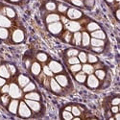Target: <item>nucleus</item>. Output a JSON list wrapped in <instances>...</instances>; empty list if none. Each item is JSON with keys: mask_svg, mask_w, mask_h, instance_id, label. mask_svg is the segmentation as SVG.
I'll use <instances>...</instances> for the list:
<instances>
[{"mask_svg": "<svg viewBox=\"0 0 120 120\" xmlns=\"http://www.w3.org/2000/svg\"><path fill=\"white\" fill-rule=\"evenodd\" d=\"M18 114L20 117H23V118H28L31 116V111L29 109L28 106L24 102H20L19 109H18Z\"/></svg>", "mask_w": 120, "mask_h": 120, "instance_id": "obj_1", "label": "nucleus"}, {"mask_svg": "<svg viewBox=\"0 0 120 120\" xmlns=\"http://www.w3.org/2000/svg\"><path fill=\"white\" fill-rule=\"evenodd\" d=\"M9 93H10V96L15 98V99L19 98V97L21 96V90L19 89V87L15 84H12L11 86H10Z\"/></svg>", "mask_w": 120, "mask_h": 120, "instance_id": "obj_2", "label": "nucleus"}, {"mask_svg": "<svg viewBox=\"0 0 120 120\" xmlns=\"http://www.w3.org/2000/svg\"><path fill=\"white\" fill-rule=\"evenodd\" d=\"M63 29V24L59 21H56V22H53V23H49L48 25V30L52 34H59L60 32L62 31Z\"/></svg>", "mask_w": 120, "mask_h": 120, "instance_id": "obj_3", "label": "nucleus"}, {"mask_svg": "<svg viewBox=\"0 0 120 120\" xmlns=\"http://www.w3.org/2000/svg\"><path fill=\"white\" fill-rule=\"evenodd\" d=\"M24 39V34L21 30H15L13 34V41L15 42H21Z\"/></svg>", "mask_w": 120, "mask_h": 120, "instance_id": "obj_4", "label": "nucleus"}, {"mask_svg": "<svg viewBox=\"0 0 120 120\" xmlns=\"http://www.w3.org/2000/svg\"><path fill=\"white\" fill-rule=\"evenodd\" d=\"M26 104L31 108L34 112H38L41 109V104H39L38 101L36 100H30V99H27L26 100Z\"/></svg>", "mask_w": 120, "mask_h": 120, "instance_id": "obj_5", "label": "nucleus"}, {"mask_svg": "<svg viewBox=\"0 0 120 120\" xmlns=\"http://www.w3.org/2000/svg\"><path fill=\"white\" fill-rule=\"evenodd\" d=\"M67 15L71 19H77V18L82 16V13L80 12L79 10H76V9H69L68 12H67Z\"/></svg>", "mask_w": 120, "mask_h": 120, "instance_id": "obj_6", "label": "nucleus"}, {"mask_svg": "<svg viewBox=\"0 0 120 120\" xmlns=\"http://www.w3.org/2000/svg\"><path fill=\"white\" fill-rule=\"evenodd\" d=\"M49 68L51 69V71L54 72V73H58V72H61L63 70V66L60 64L59 63L55 62V61H52L51 63L49 64Z\"/></svg>", "mask_w": 120, "mask_h": 120, "instance_id": "obj_7", "label": "nucleus"}, {"mask_svg": "<svg viewBox=\"0 0 120 120\" xmlns=\"http://www.w3.org/2000/svg\"><path fill=\"white\" fill-rule=\"evenodd\" d=\"M98 85H99V82L97 78L94 75H89L87 78V86L91 88H95L98 86Z\"/></svg>", "mask_w": 120, "mask_h": 120, "instance_id": "obj_8", "label": "nucleus"}, {"mask_svg": "<svg viewBox=\"0 0 120 120\" xmlns=\"http://www.w3.org/2000/svg\"><path fill=\"white\" fill-rule=\"evenodd\" d=\"M66 28L71 32H77L80 30L81 26L78 22H75V21H70V22H67L66 23Z\"/></svg>", "mask_w": 120, "mask_h": 120, "instance_id": "obj_9", "label": "nucleus"}, {"mask_svg": "<svg viewBox=\"0 0 120 120\" xmlns=\"http://www.w3.org/2000/svg\"><path fill=\"white\" fill-rule=\"evenodd\" d=\"M55 80L58 82V84L62 86H66L68 84V80H67L66 76H64V75H57Z\"/></svg>", "mask_w": 120, "mask_h": 120, "instance_id": "obj_10", "label": "nucleus"}, {"mask_svg": "<svg viewBox=\"0 0 120 120\" xmlns=\"http://www.w3.org/2000/svg\"><path fill=\"white\" fill-rule=\"evenodd\" d=\"M50 86H51V89L54 91V92H56V93H58V92H60L61 91V86H60V85L58 84V82L56 81V80H54V79H52L51 81H50Z\"/></svg>", "mask_w": 120, "mask_h": 120, "instance_id": "obj_11", "label": "nucleus"}, {"mask_svg": "<svg viewBox=\"0 0 120 120\" xmlns=\"http://www.w3.org/2000/svg\"><path fill=\"white\" fill-rule=\"evenodd\" d=\"M17 108H18V101H17V100H13V101L10 102L9 111L11 112L12 113H15L16 112Z\"/></svg>", "mask_w": 120, "mask_h": 120, "instance_id": "obj_12", "label": "nucleus"}, {"mask_svg": "<svg viewBox=\"0 0 120 120\" xmlns=\"http://www.w3.org/2000/svg\"><path fill=\"white\" fill-rule=\"evenodd\" d=\"M91 36L94 38H99V39H103L106 38L105 36V33L103 31H101V30H95V31L92 32Z\"/></svg>", "mask_w": 120, "mask_h": 120, "instance_id": "obj_13", "label": "nucleus"}, {"mask_svg": "<svg viewBox=\"0 0 120 120\" xmlns=\"http://www.w3.org/2000/svg\"><path fill=\"white\" fill-rule=\"evenodd\" d=\"M60 20V16L56 14H51L49 15L46 18V22L47 23H53V22H56V21H59Z\"/></svg>", "mask_w": 120, "mask_h": 120, "instance_id": "obj_14", "label": "nucleus"}, {"mask_svg": "<svg viewBox=\"0 0 120 120\" xmlns=\"http://www.w3.org/2000/svg\"><path fill=\"white\" fill-rule=\"evenodd\" d=\"M29 82H30L29 78L24 76V75H20L18 77V84H19V86H25Z\"/></svg>", "mask_w": 120, "mask_h": 120, "instance_id": "obj_15", "label": "nucleus"}, {"mask_svg": "<svg viewBox=\"0 0 120 120\" xmlns=\"http://www.w3.org/2000/svg\"><path fill=\"white\" fill-rule=\"evenodd\" d=\"M0 26L1 27H10L11 26V21L8 18H6L3 15H0Z\"/></svg>", "mask_w": 120, "mask_h": 120, "instance_id": "obj_16", "label": "nucleus"}, {"mask_svg": "<svg viewBox=\"0 0 120 120\" xmlns=\"http://www.w3.org/2000/svg\"><path fill=\"white\" fill-rule=\"evenodd\" d=\"M0 76L3 78H9L10 77V71L5 65L0 66Z\"/></svg>", "mask_w": 120, "mask_h": 120, "instance_id": "obj_17", "label": "nucleus"}, {"mask_svg": "<svg viewBox=\"0 0 120 120\" xmlns=\"http://www.w3.org/2000/svg\"><path fill=\"white\" fill-rule=\"evenodd\" d=\"M41 65H39L38 63H34V64H32L31 70H32V73H33L34 75H38L39 72H41Z\"/></svg>", "mask_w": 120, "mask_h": 120, "instance_id": "obj_18", "label": "nucleus"}, {"mask_svg": "<svg viewBox=\"0 0 120 120\" xmlns=\"http://www.w3.org/2000/svg\"><path fill=\"white\" fill-rule=\"evenodd\" d=\"M26 99H30V100H36V101H38L41 99V96H39L38 93L37 92H31V93H28L25 95Z\"/></svg>", "mask_w": 120, "mask_h": 120, "instance_id": "obj_19", "label": "nucleus"}, {"mask_svg": "<svg viewBox=\"0 0 120 120\" xmlns=\"http://www.w3.org/2000/svg\"><path fill=\"white\" fill-rule=\"evenodd\" d=\"M90 41V38H89V35L87 33H83L82 35V42L84 46H87Z\"/></svg>", "mask_w": 120, "mask_h": 120, "instance_id": "obj_20", "label": "nucleus"}, {"mask_svg": "<svg viewBox=\"0 0 120 120\" xmlns=\"http://www.w3.org/2000/svg\"><path fill=\"white\" fill-rule=\"evenodd\" d=\"M90 42H91V44H92V46H103L104 45V41H102V39H99V38H92L91 41H90Z\"/></svg>", "mask_w": 120, "mask_h": 120, "instance_id": "obj_21", "label": "nucleus"}, {"mask_svg": "<svg viewBox=\"0 0 120 120\" xmlns=\"http://www.w3.org/2000/svg\"><path fill=\"white\" fill-rule=\"evenodd\" d=\"M74 41H75V44L77 45H80L81 44V41H82V34L79 33V32H76L74 34Z\"/></svg>", "mask_w": 120, "mask_h": 120, "instance_id": "obj_22", "label": "nucleus"}, {"mask_svg": "<svg viewBox=\"0 0 120 120\" xmlns=\"http://www.w3.org/2000/svg\"><path fill=\"white\" fill-rule=\"evenodd\" d=\"M36 88V86H35V84L34 83H28L25 86H24V88H23V90L25 91V92H29V91H32V90H34V89Z\"/></svg>", "mask_w": 120, "mask_h": 120, "instance_id": "obj_23", "label": "nucleus"}, {"mask_svg": "<svg viewBox=\"0 0 120 120\" xmlns=\"http://www.w3.org/2000/svg\"><path fill=\"white\" fill-rule=\"evenodd\" d=\"M86 74L84 72L78 73L76 75V80H77L78 82H80V83H84L86 81Z\"/></svg>", "mask_w": 120, "mask_h": 120, "instance_id": "obj_24", "label": "nucleus"}, {"mask_svg": "<svg viewBox=\"0 0 120 120\" xmlns=\"http://www.w3.org/2000/svg\"><path fill=\"white\" fill-rule=\"evenodd\" d=\"M83 70H84V73L91 74L93 72V66H91L90 64H85L83 66Z\"/></svg>", "mask_w": 120, "mask_h": 120, "instance_id": "obj_25", "label": "nucleus"}, {"mask_svg": "<svg viewBox=\"0 0 120 120\" xmlns=\"http://www.w3.org/2000/svg\"><path fill=\"white\" fill-rule=\"evenodd\" d=\"M8 37V31L4 27H0V38L5 39Z\"/></svg>", "mask_w": 120, "mask_h": 120, "instance_id": "obj_26", "label": "nucleus"}, {"mask_svg": "<svg viewBox=\"0 0 120 120\" xmlns=\"http://www.w3.org/2000/svg\"><path fill=\"white\" fill-rule=\"evenodd\" d=\"M87 29L89 31H95V30H98L99 29V25L95 22H91L87 25Z\"/></svg>", "mask_w": 120, "mask_h": 120, "instance_id": "obj_27", "label": "nucleus"}, {"mask_svg": "<svg viewBox=\"0 0 120 120\" xmlns=\"http://www.w3.org/2000/svg\"><path fill=\"white\" fill-rule=\"evenodd\" d=\"M37 59L38 60V61H41V62H45L46 60L48 59V57L44 53H38V56H37Z\"/></svg>", "mask_w": 120, "mask_h": 120, "instance_id": "obj_28", "label": "nucleus"}, {"mask_svg": "<svg viewBox=\"0 0 120 120\" xmlns=\"http://www.w3.org/2000/svg\"><path fill=\"white\" fill-rule=\"evenodd\" d=\"M79 61L82 62V63H86L87 61V57H86V54L85 52L79 53Z\"/></svg>", "mask_w": 120, "mask_h": 120, "instance_id": "obj_29", "label": "nucleus"}, {"mask_svg": "<svg viewBox=\"0 0 120 120\" xmlns=\"http://www.w3.org/2000/svg\"><path fill=\"white\" fill-rule=\"evenodd\" d=\"M81 68H82L81 64H72V65L70 66V70H71L72 72H77V71H80V70H81Z\"/></svg>", "mask_w": 120, "mask_h": 120, "instance_id": "obj_30", "label": "nucleus"}, {"mask_svg": "<svg viewBox=\"0 0 120 120\" xmlns=\"http://www.w3.org/2000/svg\"><path fill=\"white\" fill-rule=\"evenodd\" d=\"M63 118L65 119V120H69V119H72L73 118V114L70 113L68 111H65L63 112Z\"/></svg>", "mask_w": 120, "mask_h": 120, "instance_id": "obj_31", "label": "nucleus"}, {"mask_svg": "<svg viewBox=\"0 0 120 120\" xmlns=\"http://www.w3.org/2000/svg\"><path fill=\"white\" fill-rule=\"evenodd\" d=\"M86 57H87L88 62H89V63H91V64H93V63H96V62L98 61L97 57H96V56H94V55H92V54H88Z\"/></svg>", "mask_w": 120, "mask_h": 120, "instance_id": "obj_32", "label": "nucleus"}, {"mask_svg": "<svg viewBox=\"0 0 120 120\" xmlns=\"http://www.w3.org/2000/svg\"><path fill=\"white\" fill-rule=\"evenodd\" d=\"M78 54H79V52L77 49H69L67 51V56H69V57H75Z\"/></svg>", "mask_w": 120, "mask_h": 120, "instance_id": "obj_33", "label": "nucleus"}, {"mask_svg": "<svg viewBox=\"0 0 120 120\" xmlns=\"http://www.w3.org/2000/svg\"><path fill=\"white\" fill-rule=\"evenodd\" d=\"M6 14H7V15L9 17H14L15 15V11L13 9H11V8H6Z\"/></svg>", "mask_w": 120, "mask_h": 120, "instance_id": "obj_34", "label": "nucleus"}, {"mask_svg": "<svg viewBox=\"0 0 120 120\" xmlns=\"http://www.w3.org/2000/svg\"><path fill=\"white\" fill-rule=\"evenodd\" d=\"M46 9L48 10V11H54V10L56 9V4L54 2H48L46 4Z\"/></svg>", "mask_w": 120, "mask_h": 120, "instance_id": "obj_35", "label": "nucleus"}, {"mask_svg": "<svg viewBox=\"0 0 120 120\" xmlns=\"http://www.w3.org/2000/svg\"><path fill=\"white\" fill-rule=\"evenodd\" d=\"M71 112H72V114L74 116H79L80 114H81V112H80V109L77 107H72L71 108Z\"/></svg>", "mask_w": 120, "mask_h": 120, "instance_id": "obj_36", "label": "nucleus"}, {"mask_svg": "<svg viewBox=\"0 0 120 120\" xmlns=\"http://www.w3.org/2000/svg\"><path fill=\"white\" fill-rule=\"evenodd\" d=\"M79 59L76 58V57H70L68 60V63L70 64H79Z\"/></svg>", "mask_w": 120, "mask_h": 120, "instance_id": "obj_37", "label": "nucleus"}, {"mask_svg": "<svg viewBox=\"0 0 120 120\" xmlns=\"http://www.w3.org/2000/svg\"><path fill=\"white\" fill-rule=\"evenodd\" d=\"M95 74H96L97 78H99V79H101V80L105 78V71H103V70H96Z\"/></svg>", "mask_w": 120, "mask_h": 120, "instance_id": "obj_38", "label": "nucleus"}, {"mask_svg": "<svg viewBox=\"0 0 120 120\" xmlns=\"http://www.w3.org/2000/svg\"><path fill=\"white\" fill-rule=\"evenodd\" d=\"M58 10L61 13H64V12H66V10H67V7L65 6V5H64V4H59V6H58Z\"/></svg>", "mask_w": 120, "mask_h": 120, "instance_id": "obj_39", "label": "nucleus"}, {"mask_svg": "<svg viewBox=\"0 0 120 120\" xmlns=\"http://www.w3.org/2000/svg\"><path fill=\"white\" fill-rule=\"evenodd\" d=\"M43 71L47 76H52V71H51V69L49 68V66H44L43 67Z\"/></svg>", "mask_w": 120, "mask_h": 120, "instance_id": "obj_40", "label": "nucleus"}, {"mask_svg": "<svg viewBox=\"0 0 120 120\" xmlns=\"http://www.w3.org/2000/svg\"><path fill=\"white\" fill-rule=\"evenodd\" d=\"M1 101H2V103H3L4 105H7V104L9 103V101H10V97L7 96V95H3V96L1 97Z\"/></svg>", "mask_w": 120, "mask_h": 120, "instance_id": "obj_41", "label": "nucleus"}, {"mask_svg": "<svg viewBox=\"0 0 120 120\" xmlns=\"http://www.w3.org/2000/svg\"><path fill=\"white\" fill-rule=\"evenodd\" d=\"M8 68H9L10 72H11L12 74H15V73L16 72V69H15V67L14 65H12V64H9V65H8Z\"/></svg>", "mask_w": 120, "mask_h": 120, "instance_id": "obj_42", "label": "nucleus"}, {"mask_svg": "<svg viewBox=\"0 0 120 120\" xmlns=\"http://www.w3.org/2000/svg\"><path fill=\"white\" fill-rule=\"evenodd\" d=\"M70 38H71V34L70 33H65L64 34V39H65V41H67V42H69L70 41Z\"/></svg>", "mask_w": 120, "mask_h": 120, "instance_id": "obj_43", "label": "nucleus"}, {"mask_svg": "<svg viewBox=\"0 0 120 120\" xmlns=\"http://www.w3.org/2000/svg\"><path fill=\"white\" fill-rule=\"evenodd\" d=\"M71 2L76 6H83V2L81 0H71Z\"/></svg>", "mask_w": 120, "mask_h": 120, "instance_id": "obj_44", "label": "nucleus"}, {"mask_svg": "<svg viewBox=\"0 0 120 120\" xmlns=\"http://www.w3.org/2000/svg\"><path fill=\"white\" fill-rule=\"evenodd\" d=\"M9 89H10V86L4 85L3 87H2V89H1V91H2L3 93H7V92H9Z\"/></svg>", "mask_w": 120, "mask_h": 120, "instance_id": "obj_45", "label": "nucleus"}, {"mask_svg": "<svg viewBox=\"0 0 120 120\" xmlns=\"http://www.w3.org/2000/svg\"><path fill=\"white\" fill-rule=\"evenodd\" d=\"M92 50H93L94 52H97V53H101V52L103 51V50H102V48L100 47V46H96V47H95V46H93Z\"/></svg>", "mask_w": 120, "mask_h": 120, "instance_id": "obj_46", "label": "nucleus"}, {"mask_svg": "<svg viewBox=\"0 0 120 120\" xmlns=\"http://www.w3.org/2000/svg\"><path fill=\"white\" fill-rule=\"evenodd\" d=\"M86 5L88 7H92L94 5V0H86Z\"/></svg>", "mask_w": 120, "mask_h": 120, "instance_id": "obj_47", "label": "nucleus"}, {"mask_svg": "<svg viewBox=\"0 0 120 120\" xmlns=\"http://www.w3.org/2000/svg\"><path fill=\"white\" fill-rule=\"evenodd\" d=\"M120 103V99L118 98V97H116V98H114L113 100H112V105H114V106H116V105H118Z\"/></svg>", "mask_w": 120, "mask_h": 120, "instance_id": "obj_48", "label": "nucleus"}, {"mask_svg": "<svg viewBox=\"0 0 120 120\" xmlns=\"http://www.w3.org/2000/svg\"><path fill=\"white\" fill-rule=\"evenodd\" d=\"M6 83V80L3 77H0V86H3Z\"/></svg>", "mask_w": 120, "mask_h": 120, "instance_id": "obj_49", "label": "nucleus"}, {"mask_svg": "<svg viewBox=\"0 0 120 120\" xmlns=\"http://www.w3.org/2000/svg\"><path fill=\"white\" fill-rule=\"evenodd\" d=\"M112 112L113 113H116V112H118V106H117V105L112 108Z\"/></svg>", "mask_w": 120, "mask_h": 120, "instance_id": "obj_50", "label": "nucleus"}, {"mask_svg": "<svg viewBox=\"0 0 120 120\" xmlns=\"http://www.w3.org/2000/svg\"><path fill=\"white\" fill-rule=\"evenodd\" d=\"M115 119H117V120H119V119H120V115H119V113H118V112H116V115H115Z\"/></svg>", "mask_w": 120, "mask_h": 120, "instance_id": "obj_51", "label": "nucleus"}, {"mask_svg": "<svg viewBox=\"0 0 120 120\" xmlns=\"http://www.w3.org/2000/svg\"><path fill=\"white\" fill-rule=\"evenodd\" d=\"M116 18L119 19V10H117V12H116Z\"/></svg>", "mask_w": 120, "mask_h": 120, "instance_id": "obj_52", "label": "nucleus"}, {"mask_svg": "<svg viewBox=\"0 0 120 120\" xmlns=\"http://www.w3.org/2000/svg\"><path fill=\"white\" fill-rule=\"evenodd\" d=\"M71 108H72V107H67L65 109H66V111H68V112H70V111H71Z\"/></svg>", "mask_w": 120, "mask_h": 120, "instance_id": "obj_53", "label": "nucleus"}, {"mask_svg": "<svg viewBox=\"0 0 120 120\" xmlns=\"http://www.w3.org/2000/svg\"><path fill=\"white\" fill-rule=\"evenodd\" d=\"M10 1H12V2H18L19 0H10Z\"/></svg>", "mask_w": 120, "mask_h": 120, "instance_id": "obj_54", "label": "nucleus"}, {"mask_svg": "<svg viewBox=\"0 0 120 120\" xmlns=\"http://www.w3.org/2000/svg\"><path fill=\"white\" fill-rule=\"evenodd\" d=\"M106 1H107V2H109V3H112V2L113 1V0H106Z\"/></svg>", "mask_w": 120, "mask_h": 120, "instance_id": "obj_55", "label": "nucleus"}, {"mask_svg": "<svg viewBox=\"0 0 120 120\" xmlns=\"http://www.w3.org/2000/svg\"><path fill=\"white\" fill-rule=\"evenodd\" d=\"M117 1H119V0H117Z\"/></svg>", "mask_w": 120, "mask_h": 120, "instance_id": "obj_56", "label": "nucleus"}]
</instances>
